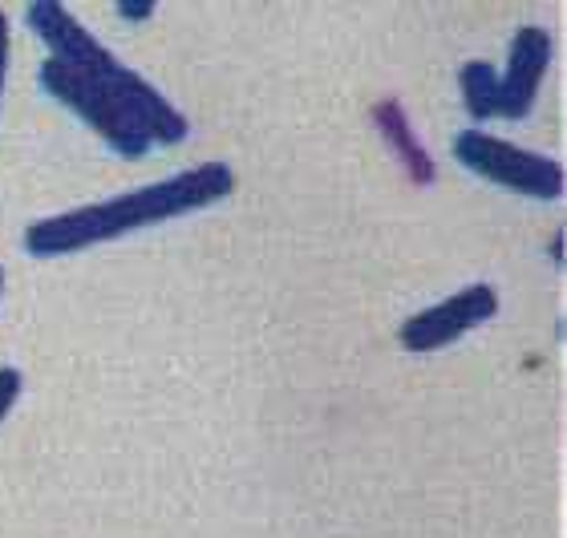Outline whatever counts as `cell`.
Segmentation results:
<instances>
[{"instance_id":"cell-1","label":"cell","mask_w":567,"mask_h":538,"mask_svg":"<svg viewBox=\"0 0 567 538\" xmlns=\"http://www.w3.org/2000/svg\"><path fill=\"white\" fill-rule=\"evenodd\" d=\"M236 190V175L227 163H203L195 170H183L175 178L151 183V187L126 190L106 203H90L78 211L53 215V219H37L24 231V251L37 259H61L85 247L110 244L122 235L154 227V223L178 219V215L203 211L224 203Z\"/></svg>"},{"instance_id":"cell-2","label":"cell","mask_w":567,"mask_h":538,"mask_svg":"<svg viewBox=\"0 0 567 538\" xmlns=\"http://www.w3.org/2000/svg\"><path fill=\"white\" fill-rule=\"evenodd\" d=\"M24 24L45 41L53 58L65 61V65L78 70L82 77H90L97 90H106V94L138 122L142 134H146L154 146H175V142H183L190 134L183 110H175V102L158 94L138 70H131L126 61L114 58L85 24L73 21L70 9H61L58 0H33V4L24 9Z\"/></svg>"},{"instance_id":"cell-3","label":"cell","mask_w":567,"mask_h":538,"mask_svg":"<svg viewBox=\"0 0 567 538\" xmlns=\"http://www.w3.org/2000/svg\"><path fill=\"white\" fill-rule=\"evenodd\" d=\"M454 158H458L466 170L483 175L486 183H498V187H511L527 195V199H559L567 187L564 166L547 154H532L515 146V142H503L486 130H462L454 138Z\"/></svg>"},{"instance_id":"cell-4","label":"cell","mask_w":567,"mask_h":538,"mask_svg":"<svg viewBox=\"0 0 567 538\" xmlns=\"http://www.w3.org/2000/svg\"><path fill=\"white\" fill-rule=\"evenodd\" d=\"M37 82H41V90H45L53 102H61L70 114L82 117L97 138L110 142V151H118L122 158H142V154H151L154 142L142 134L138 122H134V117L126 114V110H122L106 90H97L90 77H82L78 70H70L65 61H58V58L41 61Z\"/></svg>"},{"instance_id":"cell-5","label":"cell","mask_w":567,"mask_h":538,"mask_svg":"<svg viewBox=\"0 0 567 538\" xmlns=\"http://www.w3.org/2000/svg\"><path fill=\"white\" fill-rule=\"evenodd\" d=\"M495 312H498L495 288H486V283H471V288L454 292L450 300H442V304L425 308V312H417V317L405 320L402 332H398V340H402V349H410V352L422 356V352H434V349L454 344V340L466 337L471 328L486 324Z\"/></svg>"},{"instance_id":"cell-6","label":"cell","mask_w":567,"mask_h":538,"mask_svg":"<svg viewBox=\"0 0 567 538\" xmlns=\"http://www.w3.org/2000/svg\"><path fill=\"white\" fill-rule=\"evenodd\" d=\"M551 33L547 29H519L515 41H511L507 53V73L498 77L495 85V117H527L539 97V85L547 77V65H551Z\"/></svg>"},{"instance_id":"cell-7","label":"cell","mask_w":567,"mask_h":538,"mask_svg":"<svg viewBox=\"0 0 567 538\" xmlns=\"http://www.w3.org/2000/svg\"><path fill=\"white\" fill-rule=\"evenodd\" d=\"M373 114H378V126L385 130V138L393 142V151L402 154V163L410 166V175H414L417 183H430V178H434V166H430V158H425L422 142L414 138L405 110L398 106V102H381Z\"/></svg>"},{"instance_id":"cell-8","label":"cell","mask_w":567,"mask_h":538,"mask_svg":"<svg viewBox=\"0 0 567 538\" xmlns=\"http://www.w3.org/2000/svg\"><path fill=\"white\" fill-rule=\"evenodd\" d=\"M458 85H462V102L474 117H495V85L498 73L486 65V61H471L458 70Z\"/></svg>"},{"instance_id":"cell-9","label":"cell","mask_w":567,"mask_h":538,"mask_svg":"<svg viewBox=\"0 0 567 538\" xmlns=\"http://www.w3.org/2000/svg\"><path fill=\"white\" fill-rule=\"evenodd\" d=\"M21 389H24V376L21 369H12V364H0V422L12 413V405L21 401Z\"/></svg>"},{"instance_id":"cell-10","label":"cell","mask_w":567,"mask_h":538,"mask_svg":"<svg viewBox=\"0 0 567 538\" xmlns=\"http://www.w3.org/2000/svg\"><path fill=\"white\" fill-rule=\"evenodd\" d=\"M9 41H12L9 17L0 12V97H4V77H9Z\"/></svg>"},{"instance_id":"cell-11","label":"cell","mask_w":567,"mask_h":538,"mask_svg":"<svg viewBox=\"0 0 567 538\" xmlns=\"http://www.w3.org/2000/svg\"><path fill=\"white\" fill-rule=\"evenodd\" d=\"M0 292H4V268H0Z\"/></svg>"}]
</instances>
